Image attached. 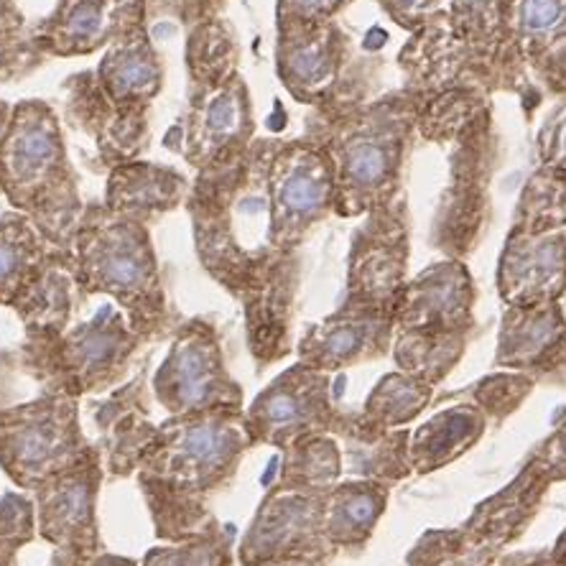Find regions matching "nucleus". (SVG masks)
Segmentation results:
<instances>
[{
	"label": "nucleus",
	"mask_w": 566,
	"mask_h": 566,
	"mask_svg": "<svg viewBox=\"0 0 566 566\" xmlns=\"http://www.w3.org/2000/svg\"><path fill=\"white\" fill-rule=\"evenodd\" d=\"M77 411V398L56 394L0 411V464L21 488L39 490L95 454Z\"/></svg>",
	"instance_id": "7"
},
{
	"label": "nucleus",
	"mask_w": 566,
	"mask_h": 566,
	"mask_svg": "<svg viewBox=\"0 0 566 566\" xmlns=\"http://www.w3.org/2000/svg\"><path fill=\"white\" fill-rule=\"evenodd\" d=\"M353 0H279L276 23L335 21Z\"/></svg>",
	"instance_id": "37"
},
{
	"label": "nucleus",
	"mask_w": 566,
	"mask_h": 566,
	"mask_svg": "<svg viewBox=\"0 0 566 566\" xmlns=\"http://www.w3.org/2000/svg\"><path fill=\"white\" fill-rule=\"evenodd\" d=\"M243 411L171 416L140 462V485L154 507L158 536L195 538L210 531L205 497L235 472L251 447Z\"/></svg>",
	"instance_id": "2"
},
{
	"label": "nucleus",
	"mask_w": 566,
	"mask_h": 566,
	"mask_svg": "<svg viewBox=\"0 0 566 566\" xmlns=\"http://www.w3.org/2000/svg\"><path fill=\"white\" fill-rule=\"evenodd\" d=\"M396 332L470 335L474 327V283L460 258L429 265L406 283L394 312Z\"/></svg>",
	"instance_id": "18"
},
{
	"label": "nucleus",
	"mask_w": 566,
	"mask_h": 566,
	"mask_svg": "<svg viewBox=\"0 0 566 566\" xmlns=\"http://www.w3.org/2000/svg\"><path fill=\"white\" fill-rule=\"evenodd\" d=\"M77 283L72 276L70 253L54 251L52 261L31 283L27 294L13 304V310L27 324L29 335H54L64 332L72 316V296Z\"/></svg>",
	"instance_id": "28"
},
{
	"label": "nucleus",
	"mask_w": 566,
	"mask_h": 566,
	"mask_svg": "<svg viewBox=\"0 0 566 566\" xmlns=\"http://www.w3.org/2000/svg\"><path fill=\"white\" fill-rule=\"evenodd\" d=\"M523 566H564V564H559V562L554 559L552 554H548V556H544V559H538V562H528V564H523Z\"/></svg>",
	"instance_id": "45"
},
{
	"label": "nucleus",
	"mask_w": 566,
	"mask_h": 566,
	"mask_svg": "<svg viewBox=\"0 0 566 566\" xmlns=\"http://www.w3.org/2000/svg\"><path fill=\"white\" fill-rule=\"evenodd\" d=\"M470 335H423V332H396L394 335V357L398 370L406 376L419 378L429 386L444 380L454 365L462 360L468 349Z\"/></svg>",
	"instance_id": "29"
},
{
	"label": "nucleus",
	"mask_w": 566,
	"mask_h": 566,
	"mask_svg": "<svg viewBox=\"0 0 566 566\" xmlns=\"http://www.w3.org/2000/svg\"><path fill=\"white\" fill-rule=\"evenodd\" d=\"M146 0H60L31 41L44 56H87L146 23Z\"/></svg>",
	"instance_id": "16"
},
{
	"label": "nucleus",
	"mask_w": 566,
	"mask_h": 566,
	"mask_svg": "<svg viewBox=\"0 0 566 566\" xmlns=\"http://www.w3.org/2000/svg\"><path fill=\"white\" fill-rule=\"evenodd\" d=\"M70 263L82 294H105L140 339L161 335L169 306L146 224L120 218L105 205L85 207Z\"/></svg>",
	"instance_id": "5"
},
{
	"label": "nucleus",
	"mask_w": 566,
	"mask_h": 566,
	"mask_svg": "<svg viewBox=\"0 0 566 566\" xmlns=\"http://www.w3.org/2000/svg\"><path fill=\"white\" fill-rule=\"evenodd\" d=\"M434 396V386L423 382L419 378L406 376V373H388L376 388L370 390L368 401L360 419L373 429L394 431L403 423L413 421Z\"/></svg>",
	"instance_id": "30"
},
{
	"label": "nucleus",
	"mask_w": 566,
	"mask_h": 566,
	"mask_svg": "<svg viewBox=\"0 0 566 566\" xmlns=\"http://www.w3.org/2000/svg\"><path fill=\"white\" fill-rule=\"evenodd\" d=\"M269 197L273 214V248L294 258L310 232L335 212V171L329 156L306 136L271 138Z\"/></svg>",
	"instance_id": "8"
},
{
	"label": "nucleus",
	"mask_w": 566,
	"mask_h": 566,
	"mask_svg": "<svg viewBox=\"0 0 566 566\" xmlns=\"http://www.w3.org/2000/svg\"><path fill=\"white\" fill-rule=\"evenodd\" d=\"M394 335V314L343 304V310L314 324L298 339V363L322 373L345 370L386 355Z\"/></svg>",
	"instance_id": "19"
},
{
	"label": "nucleus",
	"mask_w": 566,
	"mask_h": 566,
	"mask_svg": "<svg viewBox=\"0 0 566 566\" xmlns=\"http://www.w3.org/2000/svg\"><path fill=\"white\" fill-rule=\"evenodd\" d=\"M497 294L507 306H541L566 294V235L507 232L497 261Z\"/></svg>",
	"instance_id": "20"
},
{
	"label": "nucleus",
	"mask_w": 566,
	"mask_h": 566,
	"mask_svg": "<svg viewBox=\"0 0 566 566\" xmlns=\"http://www.w3.org/2000/svg\"><path fill=\"white\" fill-rule=\"evenodd\" d=\"M339 416L329 373L296 363L258 394L245 411V427L253 444L291 447L304 437L335 431Z\"/></svg>",
	"instance_id": "12"
},
{
	"label": "nucleus",
	"mask_w": 566,
	"mask_h": 566,
	"mask_svg": "<svg viewBox=\"0 0 566 566\" xmlns=\"http://www.w3.org/2000/svg\"><path fill=\"white\" fill-rule=\"evenodd\" d=\"M324 562L319 559H286V562H265V564H255V566H322Z\"/></svg>",
	"instance_id": "43"
},
{
	"label": "nucleus",
	"mask_w": 566,
	"mask_h": 566,
	"mask_svg": "<svg viewBox=\"0 0 566 566\" xmlns=\"http://www.w3.org/2000/svg\"><path fill=\"white\" fill-rule=\"evenodd\" d=\"M488 416L474 403H457L437 413L409 439V464L416 472H431L468 452L485 434Z\"/></svg>",
	"instance_id": "24"
},
{
	"label": "nucleus",
	"mask_w": 566,
	"mask_h": 566,
	"mask_svg": "<svg viewBox=\"0 0 566 566\" xmlns=\"http://www.w3.org/2000/svg\"><path fill=\"white\" fill-rule=\"evenodd\" d=\"M189 189L185 174L158 164L128 161L107 174L103 205L120 218L151 228L166 212L187 205Z\"/></svg>",
	"instance_id": "23"
},
{
	"label": "nucleus",
	"mask_w": 566,
	"mask_h": 566,
	"mask_svg": "<svg viewBox=\"0 0 566 566\" xmlns=\"http://www.w3.org/2000/svg\"><path fill=\"white\" fill-rule=\"evenodd\" d=\"M541 169L566 179V93L556 95L538 130Z\"/></svg>",
	"instance_id": "36"
},
{
	"label": "nucleus",
	"mask_w": 566,
	"mask_h": 566,
	"mask_svg": "<svg viewBox=\"0 0 566 566\" xmlns=\"http://www.w3.org/2000/svg\"><path fill=\"white\" fill-rule=\"evenodd\" d=\"M528 470L536 472L548 485L556 480H566V416L554 434L541 444Z\"/></svg>",
	"instance_id": "38"
},
{
	"label": "nucleus",
	"mask_w": 566,
	"mask_h": 566,
	"mask_svg": "<svg viewBox=\"0 0 566 566\" xmlns=\"http://www.w3.org/2000/svg\"><path fill=\"white\" fill-rule=\"evenodd\" d=\"M566 363V310L562 302L507 306L497 337L495 365L534 378Z\"/></svg>",
	"instance_id": "22"
},
{
	"label": "nucleus",
	"mask_w": 566,
	"mask_h": 566,
	"mask_svg": "<svg viewBox=\"0 0 566 566\" xmlns=\"http://www.w3.org/2000/svg\"><path fill=\"white\" fill-rule=\"evenodd\" d=\"M349 36L337 21L276 23V72L296 103L314 111L349 99L343 82L349 64Z\"/></svg>",
	"instance_id": "13"
},
{
	"label": "nucleus",
	"mask_w": 566,
	"mask_h": 566,
	"mask_svg": "<svg viewBox=\"0 0 566 566\" xmlns=\"http://www.w3.org/2000/svg\"><path fill=\"white\" fill-rule=\"evenodd\" d=\"M222 6V0H189L187 13L191 15V23L210 19V15H218V8Z\"/></svg>",
	"instance_id": "40"
},
{
	"label": "nucleus",
	"mask_w": 566,
	"mask_h": 566,
	"mask_svg": "<svg viewBox=\"0 0 566 566\" xmlns=\"http://www.w3.org/2000/svg\"><path fill=\"white\" fill-rule=\"evenodd\" d=\"M548 482L538 478L536 472L521 474L511 488L490 497L482 503L468 526L462 531H447L439 534L444 541L441 548H434L429 559H423L421 566H431L447 562V566H485L493 562V556L513 541L526 528V523L534 518L536 507Z\"/></svg>",
	"instance_id": "15"
},
{
	"label": "nucleus",
	"mask_w": 566,
	"mask_h": 566,
	"mask_svg": "<svg viewBox=\"0 0 566 566\" xmlns=\"http://www.w3.org/2000/svg\"><path fill=\"white\" fill-rule=\"evenodd\" d=\"M416 130L419 113L406 90L373 103L349 97L314 113L304 136L329 156L339 218H365L401 195Z\"/></svg>",
	"instance_id": "1"
},
{
	"label": "nucleus",
	"mask_w": 566,
	"mask_h": 566,
	"mask_svg": "<svg viewBox=\"0 0 566 566\" xmlns=\"http://www.w3.org/2000/svg\"><path fill=\"white\" fill-rule=\"evenodd\" d=\"M388 488L382 482H343L324 497V536L332 546H360L370 538L386 511Z\"/></svg>",
	"instance_id": "26"
},
{
	"label": "nucleus",
	"mask_w": 566,
	"mask_h": 566,
	"mask_svg": "<svg viewBox=\"0 0 566 566\" xmlns=\"http://www.w3.org/2000/svg\"><path fill=\"white\" fill-rule=\"evenodd\" d=\"M409 273V207L401 191L382 210L365 214L355 230L347 263L349 306L396 312Z\"/></svg>",
	"instance_id": "11"
},
{
	"label": "nucleus",
	"mask_w": 566,
	"mask_h": 566,
	"mask_svg": "<svg viewBox=\"0 0 566 566\" xmlns=\"http://www.w3.org/2000/svg\"><path fill=\"white\" fill-rule=\"evenodd\" d=\"M230 538L228 534L195 536L187 544L174 548H156L146 556L144 566H228Z\"/></svg>",
	"instance_id": "34"
},
{
	"label": "nucleus",
	"mask_w": 566,
	"mask_h": 566,
	"mask_svg": "<svg viewBox=\"0 0 566 566\" xmlns=\"http://www.w3.org/2000/svg\"><path fill=\"white\" fill-rule=\"evenodd\" d=\"M13 118V105H8L6 99H0V140H3L8 126H11Z\"/></svg>",
	"instance_id": "42"
},
{
	"label": "nucleus",
	"mask_w": 566,
	"mask_h": 566,
	"mask_svg": "<svg viewBox=\"0 0 566 566\" xmlns=\"http://www.w3.org/2000/svg\"><path fill=\"white\" fill-rule=\"evenodd\" d=\"M138 390L140 380L130 382L111 398V403H105V413L97 416L107 437V464L115 474L138 470L158 434V427L140 409Z\"/></svg>",
	"instance_id": "27"
},
{
	"label": "nucleus",
	"mask_w": 566,
	"mask_h": 566,
	"mask_svg": "<svg viewBox=\"0 0 566 566\" xmlns=\"http://www.w3.org/2000/svg\"><path fill=\"white\" fill-rule=\"evenodd\" d=\"M253 99L240 72L220 80L191 82L187 111L164 136L197 174L253 144Z\"/></svg>",
	"instance_id": "9"
},
{
	"label": "nucleus",
	"mask_w": 566,
	"mask_h": 566,
	"mask_svg": "<svg viewBox=\"0 0 566 566\" xmlns=\"http://www.w3.org/2000/svg\"><path fill=\"white\" fill-rule=\"evenodd\" d=\"M164 87V64L146 23L105 49L95 70L64 82L66 120L87 136L107 169L138 161L151 144L148 111Z\"/></svg>",
	"instance_id": "3"
},
{
	"label": "nucleus",
	"mask_w": 566,
	"mask_h": 566,
	"mask_svg": "<svg viewBox=\"0 0 566 566\" xmlns=\"http://www.w3.org/2000/svg\"><path fill=\"white\" fill-rule=\"evenodd\" d=\"M44 54L27 31V19L15 0H0V80H13L31 72Z\"/></svg>",
	"instance_id": "33"
},
{
	"label": "nucleus",
	"mask_w": 566,
	"mask_h": 566,
	"mask_svg": "<svg viewBox=\"0 0 566 566\" xmlns=\"http://www.w3.org/2000/svg\"><path fill=\"white\" fill-rule=\"evenodd\" d=\"M552 556L559 564H564L566 566V531L564 534L559 536V541H556V546H554V552H552Z\"/></svg>",
	"instance_id": "44"
},
{
	"label": "nucleus",
	"mask_w": 566,
	"mask_h": 566,
	"mask_svg": "<svg viewBox=\"0 0 566 566\" xmlns=\"http://www.w3.org/2000/svg\"><path fill=\"white\" fill-rule=\"evenodd\" d=\"M144 343L115 304H103L90 322L54 335H29V370L49 394L80 398L113 386Z\"/></svg>",
	"instance_id": "6"
},
{
	"label": "nucleus",
	"mask_w": 566,
	"mask_h": 566,
	"mask_svg": "<svg viewBox=\"0 0 566 566\" xmlns=\"http://www.w3.org/2000/svg\"><path fill=\"white\" fill-rule=\"evenodd\" d=\"M339 472H343V457L337 441L329 434H312L286 447V464L279 485L327 495L335 488Z\"/></svg>",
	"instance_id": "31"
},
{
	"label": "nucleus",
	"mask_w": 566,
	"mask_h": 566,
	"mask_svg": "<svg viewBox=\"0 0 566 566\" xmlns=\"http://www.w3.org/2000/svg\"><path fill=\"white\" fill-rule=\"evenodd\" d=\"M566 228V179L559 174L536 169L515 207L511 232L544 235Z\"/></svg>",
	"instance_id": "32"
},
{
	"label": "nucleus",
	"mask_w": 566,
	"mask_h": 566,
	"mask_svg": "<svg viewBox=\"0 0 566 566\" xmlns=\"http://www.w3.org/2000/svg\"><path fill=\"white\" fill-rule=\"evenodd\" d=\"M396 27L413 33L444 8V0H376Z\"/></svg>",
	"instance_id": "39"
},
{
	"label": "nucleus",
	"mask_w": 566,
	"mask_h": 566,
	"mask_svg": "<svg viewBox=\"0 0 566 566\" xmlns=\"http://www.w3.org/2000/svg\"><path fill=\"white\" fill-rule=\"evenodd\" d=\"M52 566H136L130 559H118V556H99V559L87 562H54Z\"/></svg>",
	"instance_id": "41"
},
{
	"label": "nucleus",
	"mask_w": 566,
	"mask_h": 566,
	"mask_svg": "<svg viewBox=\"0 0 566 566\" xmlns=\"http://www.w3.org/2000/svg\"><path fill=\"white\" fill-rule=\"evenodd\" d=\"M511 46L523 80L566 93V0H513Z\"/></svg>",
	"instance_id": "21"
},
{
	"label": "nucleus",
	"mask_w": 566,
	"mask_h": 566,
	"mask_svg": "<svg viewBox=\"0 0 566 566\" xmlns=\"http://www.w3.org/2000/svg\"><path fill=\"white\" fill-rule=\"evenodd\" d=\"M0 191L56 251L70 253L85 214L64 130L44 99H21L0 140Z\"/></svg>",
	"instance_id": "4"
},
{
	"label": "nucleus",
	"mask_w": 566,
	"mask_h": 566,
	"mask_svg": "<svg viewBox=\"0 0 566 566\" xmlns=\"http://www.w3.org/2000/svg\"><path fill=\"white\" fill-rule=\"evenodd\" d=\"M154 396L169 416L243 411V390L224 368L218 332L210 322L181 324L169 355L154 376Z\"/></svg>",
	"instance_id": "10"
},
{
	"label": "nucleus",
	"mask_w": 566,
	"mask_h": 566,
	"mask_svg": "<svg viewBox=\"0 0 566 566\" xmlns=\"http://www.w3.org/2000/svg\"><path fill=\"white\" fill-rule=\"evenodd\" d=\"M97 452L46 480L39 488V526L41 536L56 546L54 562H87L95 559V495L99 485Z\"/></svg>",
	"instance_id": "17"
},
{
	"label": "nucleus",
	"mask_w": 566,
	"mask_h": 566,
	"mask_svg": "<svg viewBox=\"0 0 566 566\" xmlns=\"http://www.w3.org/2000/svg\"><path fill=\"white\" fill-rule=\"evenodd\" d=\"M534 388V378L521 373V376H495L480 380L474 386L478 401L474 406L485 416H507L513 409H518L523 398Z\"/></svg>",
	"instance_id": "35"
},
{
	"label": "nucleus",
	"mask_w": 566,
	"mask_h": 566,
	"mask_svg": "<svg viewBox=\"0 0 566 566\" xmlns=\"http://www.w3.org/2000/svg\"><path fill=\"white\" fill-rule=\"evenodd\" d=\"M324 497L279 485L265 497L248 536L240 546L245 566L286 559H319L332 556L324 536Z\"/></svg>",
	"instance_id": "14"
},
{
	"label": "nucleus",
	"mask_w": 566,
	"mask_h": 566,
	"mask_svg": "<svg viewBox=\"0 0 566 566\" xmlns=\"http://www.w3.org/2000/svg\"><path fill=\"white\" fill-rule=\"evenodd\" d=\"M54 251L27 214L15 210L0 214V304L19 302Z\"/></svg>",
	"instance_id": "25"
}]
</instances>
